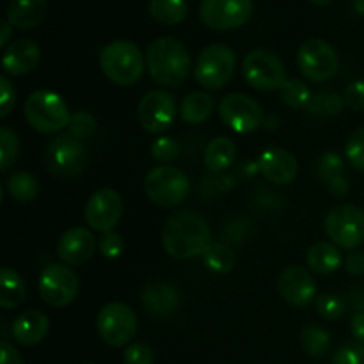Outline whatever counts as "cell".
Returning <instances> with one entry per match:
<instances>
[{"instance_id": "7a4b0ae2", "label": "cell", "mask_w": 364, "mask_h": 364, "mask_svg": "<svg viewBox=\"0 0 364 364\" xmlns=\"http://www.w3.org/2000/svg\"><path fill=\"white\" fill-rule=\"evenodd\" d=\"M191 64L188 50L174 38H156L146 50V68L164 87H180L191 73Z\"/></svg>"}, {"instance_id": "cb8c5ba5", "label": "cell", "mask_w": 364, "mask_h": 364, "mask_svg": "<svg viewBox=\"0 0 364 364\" xmlns=\"http://www.w3.org/2000/svg\"><path fill=\"white\" fill-rule=\"evenodd\" d=\"M306 262H308L311 272L320 274V276H331L340 269L343 259H341V252L336 245L329 244V242H318L308 249Z\"/></svg>"}, {"instance_id": "52a82bcc", "label": "cell", "mask_w": 364, "mask_h": 364, "mask_svg": "<svg viewBox=\"0 0 364 364\" xmlns=\"http://www.w3.org/2000/svg\"><path fill=\"white\" fill-rule=\"evenodd\" d=\"M235 68H237V57L228 45H210L199 53L196 63L194 75L196 80L210 91H217L228 85L233 78Z\"/></svg>"}, {"instance_id": "1f68e13d", "label": "cell", "mask_w": 364, "mask_h": 364, "mask_svg": "<svg viewBox=\"0 0 364 364\" xmlns=\"http://www.w3.org/2000/svg\"><path fill=\"white\" fill-rule=\"evenodd\" d=\"M281 91V100H283L284 105H288L290 109H304V107H309L313 96L311 89L306 82L299 80V78H291V80L284 82Z\"/></svg>"}, {"instance_id": "bcb514c9", "label": "cell", "mask_w": 364, "mask_h": 364, "mask_svg": "<svg viewBox=\"0 0 364 364\" xmlns=\"http://www.w3.org/2000/svg\"><path fill=\"white\" fill-rule=\"evenodd\" d=\"M345 269L350 276H363L364 274V252L354 251L345 259Z\"/></svg>"}, {"instance_id": "681fc988", "label": "cell", "mask_w": 364, "mask_h": 364, "mask_svg": "<svg viewBox=\"0 0 364 364\" xmlns=\"http://www.w3.org/2000/svg\"><path fill=\"white\" fill-rule=\"evenodd\" d=\"M0 48L6 50L7 46L11 45L9 39H11V34H13V25L9 23V21H2V25H0Z\"/></svg>"}, {"instance_id": "d6a6232c", "label": "cell", "mask_w": 364, "mask_h": 364, "mask_svg": "<svg viewBox=\"0 0 364 364\" xmlns=\"http://www.w3.org/2000/svg\"><path fill=\"white\" fill-rule=\"evenodd\" d=\"M345 100L336 92H320L309 103L308 110L313 116H338L343 112Z\"/></svg>"}, {"instance_id": "484cf974", "label": "cell", "mask_w": 364, "mask_h": 364, "mask_svg": "<svg viewBox=\"0 0 364 364\" xmlns=\"http://www.w3.org/2000/svg\"><path fill=\"white\" fill-rule=\"evenodd\" d=\"M213 107H215V102L208 92H188L180 103V117L188 124L205 123L212 116Z\"/></svg>"}, {"instance_id": "ba28073f", "label": "cell", "mask_w": 364, "mask_h": 364, "mask_svg": "<svg viewBox=\"0 0 364 364\" xmlns=\"http://www.w3.org/2000/svg\"><path fill=\"white\" fill-rule=\"evenodd\" d=\"M96 329L110 347H127L137 333V315L123 302H109L100 309Z\"/></svg>"}, {"instance_id": "5bb4252c", "label": "cell", "mask_w": 364, "mask_h": 364, "mask_svg": "<svg viewBox=\"0 0 364 364\" xmlns=\"http://www.w3.org/2000/svg\"><path fill=\"white\" fill-rule=\"evenodd\" d=\"M252 9V0H203L199 16L213 31H233L251 20Z\"/></svg>"}, {"instance_id": "9c48e42d", "label": "cell", "mask_w": 364, "mask_h": 364, "mask_svg": "<svg viewBox=\"0 0 364 364\" xmlns=\"http://www.w3.org/2000/svg\"><path fill=\"white\" fill-rule=\"evenodd\" d=\"M326 233L338 247L354 249L364 244V212L355 205H340L326 217Z\"/></svg>"}, {"instance_id": "5b68a950", "label": "cell", "mask_w": 364, "mask_h": 364, "mask_svg": "<svg viewBox=\"0 0 364 364\" xmlns=\"http://www.w3.org/2000/svg\"><path fill=\"white\" fill-rule=\"evenodd\" d=\"M144 192L155 205L162 208H174L187 199L191 192V180L178 167L160 166L149 171L146 176Z\"/></svg>"}, {"instance_id": "30bf717a", "label": "cell", "mask_w": 364, "mask_h": 364, "mask_svg": "<svg viewBox=\"0 0 364 364\" xmlns=\"http://www.w3.org/2000/svg\"><path fill=\"white\" fill-rule=\"evenodd\" d=\"M46 169L57 176H77L84 171L87 162L85 146L80 139L71 134L57 135L45 149L43 155Z\"/></svg>"}, {"instance_id": "7bdbcfd3", "label": "cell", "mask_w": 364, "mask_h": 364, "mask_svg": "<svg viewBox=\"0 0 364 364\" xmlns=\"http://www.w3.org/2000/svg\"><path fill=\"white\" fill-rule=\"evenodd\" d=\"M345 105L354 112L364 114V80H355L345 87L343 92Z\"/></svg>"}, {"instance_id": "603a6c76", "label": "cell", "mask_w": 364, "mask_h": 364, "mask_svg": "<svg viewBox=\"0 0 364 364\" xmlns=\"http://www.w3.org/2000/svg\"><path fill=\"white\" fill-rule=\"evenodd\" d=\"M45 16L46 0H11L7 6V21L21 31L38 27Z\"/></svg>"}, {"instance_id": "ee69618b", "label": "cell", "mask_w": 364, "mask_h": 364, "mask_svg": "<svg viewBox=\"0 0 364 364\" xmlns=\"http://www.w3.org/2000/svg\"><path fill=\"white\" fill-rule=\"evenodd\" d=\"M16 103V89L9 78L0 77V117H7Z\"/></svg>"}, {"instance_id": "9a60e30c", "label": "cell", "mask_w": 364, "mask_h": 364, "mask_svg": "<svg viewBox=\"0 0 364 364\" xmlns=\"http://www.w3.org/2000/svg\"><path fill=\"white\" fill-rule=\"evenodd\" d=\"M176 112L174 96L162 89H156L142 96L137 107V119L148 134L160 135L173 127Z\"/></svg>"}, {"instance_id": "7402d4cb", "label": "cell", "mask_w": 364, "mask_h": 364, "mask_svg": "<svg viewBox=\"0 0 364 364\" xmlns=\"http://www.w3.org/2000/svg\"><path fill=\"white\" fill-rule=\"evenodd\" d=\"M48 316L36 309H28V311L18 315L11 326L14 340L23 347H34V345L41 343L48 334Z\"/></svg>"}, {"instance_id": "f35d334b", "label": "cell", "mask_w": 364, "mask_h": 364, "mask_svg": "<svg viewBox=\"0 0 364 364\" xmlns=\"http://www.w3.org/2000/svg\"><path fill=\"white\" fill-rule=\"evenodd\" d=\"M153 159L167 166L180 156V144L171 137H160L151 144Z\"/></svg>"}, {"instance_id": "6da1fadb", "label": "cell", "mask_w": 364, "mask_h": 364, "mask_svg": "<svg viewBox=\"0 0 364 364\" xmlns=\"http://www.w3.org/2000/svg\"><path fill=\"white\" fill-rule=\"evenodd\" d=\"M162 244L171 258L191 259L208 249L212 244V230L205 217L192 210H183L166 220Z\"/></svg>"}, {"instance_id": "d590c367", "label": "cell", "mask_w": 364, "mask_h": 364, "mask_svg": "<svg viewBox=\"0 0 364 364\" xmlns=\"http://www.w3.org/2000/svg\"><path fill=\"white\" fill-rule=\"evenodd\" d=\"M316 313L326 320H338L345 315V304L338 295L322 294L315 301Z\"/></svg>"}, {"instance_id": "4316f807", "label": "cell", "mask_w": 364, "mask_h": 364, "mask_svg": "<svg viewBox=\"0 0 364 364\" xmlns=\"http://www.w3.org/2000/svg\"><path fill=\"white\" fill-rule=\"evenodd\" d=\"M0 283H2L0 306L4 309H14L23 304L25 297H27V284L16 270H13L11 267H2Z\"/></svg>"}, {"instance_id": "ffe728a7", "label": "cell", "mask_w": 364, "mask_h": 364, "mask_svg": "<svg viewBox=\"0 0 364 364\" xmlns=\"http://www.w3.org/2000/svg\"><path fill=\"white\" fill-rule=\"evenodd\" d=\"M41 60V48L32 39L21 38L11 43L2 55V70L11 77H23L38 68Z\"/></svg>"}, {"instance_id": "4dcf8cb0", "label": "cell", "mask_w": 364, "mask_h": 364, "mask_svg": "<svg viewBox=\"0 0 364 364\" xmlns=\"http://www.w3.org/2000/svg\"><path fill=\"white\" fill-rule=\"evenodd\" d=\"M299 340H301L306 354L313 355V358H322L329 350L331 334L316 323H308V326L302 327Z\"/></svg>"}, {"instance_id": "3957f363", "label": "cell", "mask_w": 364, "mask_h": 364, "mask_svg": "<svg viewBox=\"0 0 364 364\" xmlns=\"http://www.w3.org/2000/svg\"><path fill=\"white\" fill-rule=\"evenodd\" d=\"M100 66L103 75L121 87L137 84L146 68V55L134 41L116 39L100 52Z\"/></svg>"}, {"instance_id": "8fae6325", "label": "cell", "mask_w": 364, "mask_h": 364, "mask_svg": "<svg viewBox=\"0 0 364 364\" xmlns=\"http://www.w3.org/2000/svg\"><path fill=\"white\" fill-rule=\"evenodd\" d=\"M297 64L301 73L311 82H326L340 70V57L333 45L323 39H308L299 46Z\"/></svg>"}, {"instance_id": "f907efd6", "label": "cell", "mask_w": 364, "mask_h": 364, "mask_svg": "<svg viewBox=\"0 0 364 364\" xmlns=\"http://www.w3.org/2000/svg\"><path fill=\"white\" fill-rule=\"evenodd\" d=\"M313 4H316V6H329V4H333L334 0H311Z\"/></svg>"}, {"instance_id": "f1b7e54d", "label": "cell", "mask_w": 364, "mask_h": 364, "mask_svg": "<svg viewBox=\"0 0 364 364\" xmlns=\"http://www.w3.org/2000/svg\"><path fill=\"white\" fill-rule=\"evenodd\" d=\"M7 192L18 203H31L39 196V181L27 171H16L7 180Z\"/></svg>"}, {"instance_id": "277c9868", "label": "cell", "mask_w": 364, "mask_h": 364, "mask_svg": "<svg viewBox=\"0 0 364 364\" xmlns=\"http://www.w3.org/2000/svg\"><path fill=\"white\" fill-rule=\"evenodd\" d=\"M27 123L36 132L52 135L68 128L71 123V112L63 96L53 91H34L23 105Z\"/></svg>"}, {"instance_id": "b9f144b4", "label": "cell", "mask_w": 364, "mask_h": 364, "mask_svg": "<svg viewBox=\"0 0 364 364\" xmlns=\"http://www.w3.org/2000/svg\"><path fill=\"white\" fill-rule=\"evenodd\" d=\"M333 364H364V343H347L338 348Z\"/></svg>"}, {"instance_id": "2e32d148", "label": "cell", "mask_w": 364, "mask_h": 364, "mask_svg": "<svg viewBox=\"0 0 364 364\" xmlns=\"http://www.w3.org/2000/svg\"><path fill=\"white\" fill-rule=\"evenodd\" d=\"M84 215L92 231L109 233L114 231L123 215V199L112 188H100L85 203Z\"/></svg>"}, {"instance_id": "8992f818", "label": "cell", "mask_w": 364, "mask_h": 364, "mask_svg": "<svg viewBox=\"0 0 364 364\" xmlns=\"http://www.w3.org/2000/svg\"><path fill=\"white\" fill-rule=\"evenodd\" d=\"M245 82L256 91H276L287 82V68L281 57L270 50L258 48L245 55L242 63Z\"/></svg>"}, {"instance_id": "f546056e", "label": "cell", "mask_w": 364, "mask_h": 364, "mask_svg": "<svg viewBox=\"0 0 364 364\" xmlns=\"http://www.w3.org/2000/svg\"><path fill=\"white\" fill-rule=\"evenodd\" d=\"M201 256L206 269L213 274H228L235 267V251L224 242H212Z\"/></svg>"}, {"instance_id": "d6986e66", "label": "cell", "mask_w": 364, "mask_h": 364, "mask_svg": "<svg viewBox=\"0 0 364 364\" xmlns=\"http://www.w3.org/2000/svg\"><path fill=\"white\" fill-rule=\"evenodd\" d=\"M258 169L270 183L288 185L297 178L299 162L288 149L269 148L259 155Z\"/></svg>"}, {"instance_id": "74e56055", "label": "cell", "mask_w": 364, "mask_h": 364, "mask_svg": "<svg viewBox=\"0 0 364 364\" xmlns=\"http://www.w3.org/2000/svg\"><path fill=\"white\" fill-rule=\"evenodd\" d=\"M345 155L355 169L364 171V127L358 128L348 137L347 146H345Z\"/></svg>"}, {"instance_id": "83f0119b", "label": "cell", "mask_w": 364, "mask_h": 364, "mask_svg": "<svg viewBox=\"0 0 364 364\" xmlns=\"http://www.w3.org/2000/svg\"><path fill=\"white\" fill-rule=\"evenodd\" d=\"M187 13V0H149V14L162 25L181 23Z\"/></svg>"}, {"instance_id": "f5cc1de1", "label": "cell", "mask_w": 364, "mask_h": 364, "mask_svg": "<svg viewBox=\"0 0 364 364\" xmlns=\"http://www.w3.org/2000/svg\"><path fill=\"white\" fill-rule=\"evenodd\" d=\"M84 364H96V363H84Z\"/></svg>"}, {"instance_id": "60d3db41", "label": "cell", "mask_w": 364, "mask_h": 364, "mask_svg": "<svg viewBox=\"0 0 364 364\" xmlns=\"http://www.w3.org/2000/svg\"><path fill=\"white\" fill-rule=\"evenodd\" d=\"M123 358L127 364H155V352L146 343H130Z\"/></svg>"}, {"instance_id": "ac0fdd59", "label": "cell", "mask_w": 364, "mask_h": 364, "mask_svg": "<svg viewBox=\"0 0 364 364\" xmlns=\"http://www.w3.org/2000/svg\"><path fill=\"white\" fill-rule=\"evenodd\" d=\"M96 238L87 228H71L60 237L57 255L66 265H84L96 251Z\"/></svg>"}, {"instance_id": "44dd1931", "label": "cell", "mask_w": 364, "mask_h": 364, "mask_svg": "<svg viewBox=\"0 0 364 364\" xmlns=\"http://www.w3.org/2000/svg\"><path fill=\"white\" fill-rule=\"evenodd\" d=\"M141 301L149 315L160 316V318L174 315L181 304L178 288L171 283H162V281L146 284L144 290H142Z\"/></svg>"}, {"instance_id": "8d00e7d4", "label": "cell", "mask_w": 364, "mask_h": 364, "mask_svg": "<svg viewBox=\"0 0 364 364\" xmlns=\"http://www.w3.org/2000/svg\"><path fill=\"white\" fill-rule=\"evenodd\" d=\"M70 134L77 139H89L91 135L96 134L98 130V123H96L95 116L89 112H75L73 117H71V123H70Z\"/></svg>"}, {"instance_id": "d4e9b609", "label": "cell", "mask_w": 364, "mask_h": 364, "mask_svg": "<svg viewBox=\"0 0 364 364\" xmlns=\"http://www.w3.org/2000/svg\"><path fill=\"white\" fill-rule=\"evenodd\" d=\"M238 155L237 144L228 137H217L208 142L203 155V162L205 167L212 173H223V171L230 169L235 164Z\"/></svg>"}, {"instance_id": "4fadbf2b", "label": "cell", "mask_w": 364, "mask_h": 364, "mask_svg": "<svg viewBox=\"0 0 364 364\" xmlns=\"http://www.w3.org/2000/svg\"><path fill=\"white\" fill-rule=\"evenodd\" d=\"M39 295L52 308H66L78 294V276L66 263H52L39 276Z\"/></svg>"}, {"instance_id": "836d02e7", "label": "cell", "mask_w": 364, "mask_h": 364, "mask_svg": "<svg viewBox=\"0 0 364 364\" xmlns=\"http://www.w3.org/2000/svg\"><path fill=\"white\" fill-rule=\"evenodd\" d=\"M20 153V139L11 128H0V171L6 173L18 159Z\"/></svg>"}, {"instance_id": "ab89813d", "label": "cell", "mask_w": 364, "mask_h": 364, "mask_svg": "<svg viewBox=\"0 0 364 364\" xmlns=\"http://www.w3.org/2000/svg\"><path fill=\"white\" fill-rule=\"evenodd\" d=\"M98 247H100V252H102L105 258L114 259V258H119V256L123 255L127 244H124V238L121 237L119 233H116V231H109V233H103V237L100 238Z\"/></svg>"}, {"instance_id": "816d5d0a", "label": "cell", "mask_w": 364, "mask_h": 364, "mask_svg": "<svg viewBox=\"0 0 364 364\" xmlns=\"http://www.w3.org/2000/svg\"><path fill=\"white\" fill-rule=\"evenodd\" d=\"M354 4H355V7H358L359 13L364 14V0H354Z\"/></svg>"}, {"instance_id": "7dc6e473", "label": "cell", "mask_w": 364, "mask_h": 364, "mask_svg": "<svg viewBox=\"0 0 364 364\" xmlns=\"http://www.w3.org/2000/svg\"><path fill=\"white\" fill-rule=\"evenodd\" d=\"M327 187H329L331 194L338 196V198H341V196H347L348 191H350V185H348V180L345 176L334 178V180H331L329 183H327Z\"/></svg>"}, {"instance_id": "e0dca14e", "label": "cell", "mask_w": 364, "mask_h": 364, "mask_svg": "<svg viewBox=\"0 0 364 364\" xmlns=\"http://www.w3.org/2000/svg\"><path fill=\"white\" fill-rule=\"evenodd\" d=\"M277 291L294 308H308L316 301V283L308 269L287 267L277 277Z\"/></svg>"}, {"instance_id": "e575fe53", "label": "cell", "mask_w": 364, "mask_h": 364, "mask_svg": "<svg viewBox=\"0 0 364 364\" xmlns=\"http://www.w3.org/2000/svg\"><path fill=\"white\" fill-rule=\"evenodd\" d=\"M316 174L320 180L329 183L334 178L345 176V162L336 151H327L320 156L318 164H316Z\"/></svg>"}, {"instance_id": "c3c4849f", "label": "cell", "mask_w": 364, "mask_h": 364, "mask_svg": "<svg viewBox=\"0 0 364 364\" xmlns=\"http://www.w3.org/2000/svg\"><path fill=\"white\" fill-rule=\"evenodd\" d=\"M350 333L359 343H364V311L355 313L350 322Z\"/></svg>"}, {"instance_id": "f6af8a7d", "label": "cell", "mask_w": 364, "mask_h": 364, "mask_svg": "<svg viewBox=\"0 0 364 364\" xmlns=\"http://www.w3.org/2000/svg\"><path fill=\"white\" fill-rule=\"evenodd\" d=\"M0 364H25L20 352L7 340H2L0 343Z\"/></svg>"}, {"instance_id": "7c38bea8", "label": "cell", "mask_w": 364, "mask_h": 364, "mask_svg": "<svg viewBox=\"0 0 364 364\" xmlns=\"http://www.w3.org/2000/svg\"><path fill=\"white\" fill-rule=\"evenodd\" d=\"M220 119L237 134H252L265 121L262 105L255 98L242 92L226 95L219 103Z\"/></svg>"}]
</instances>
